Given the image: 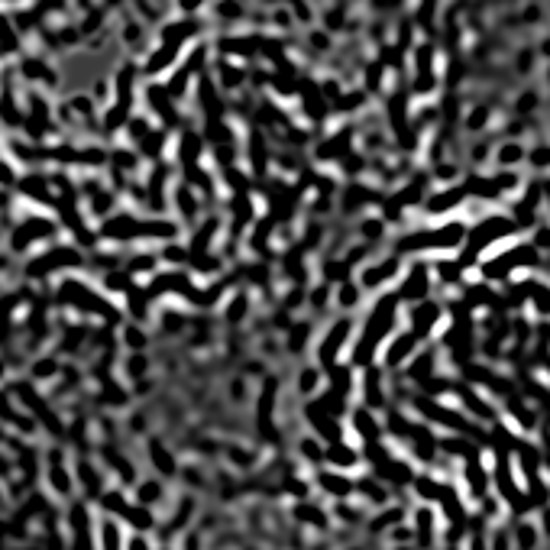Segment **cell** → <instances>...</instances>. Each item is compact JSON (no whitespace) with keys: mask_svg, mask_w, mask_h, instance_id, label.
Masks as SVG:
<instances>
[{"mask_svg":"<svg viewBox=\"0 0 550 550\" xmlns=\"http://www.w3.org/2000/svg\"><path fill=\"white\" fill-rule=\"evenodd\" d=\"M324 485H327L330 492H340V495H343V492H350V485L343 482L340 476H327V479H324Z\"/></svg>","mask_w":550,"mask_h":550,"instance_id":"6da1fadb","label":"cell"},{"mask_svg":"<svg viewBox=\"0 0 550 550\" xmlns=\"http://www.w3.org/2000/svg\"><path fill=\"white\" fill-rule=\"evenodd\" d=\"M55 485H58V489H68V479H65V473H55Z\"/></svg>","mask_w":550,"mask_h":550,"instance_id":"7a4b0ae2","label":"cell"}]
</instances>
